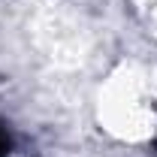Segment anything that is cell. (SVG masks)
I'll return each mask as SVG.
<instances>
[{"label":"cell","mask_w":157,"mask_h":157,"mask_svg":"<svg viewBox=\"0 0 157 157\" xmlns=\"http://www.w3.org/2000/svg\"><path fill=\"white\" fill-rule=\"evenodd\" d=\"M6 148H9V139H6V133H3V127H0V157L6 154Z\"/></svg>","instance_id":"cell-1"}]
</instances>
